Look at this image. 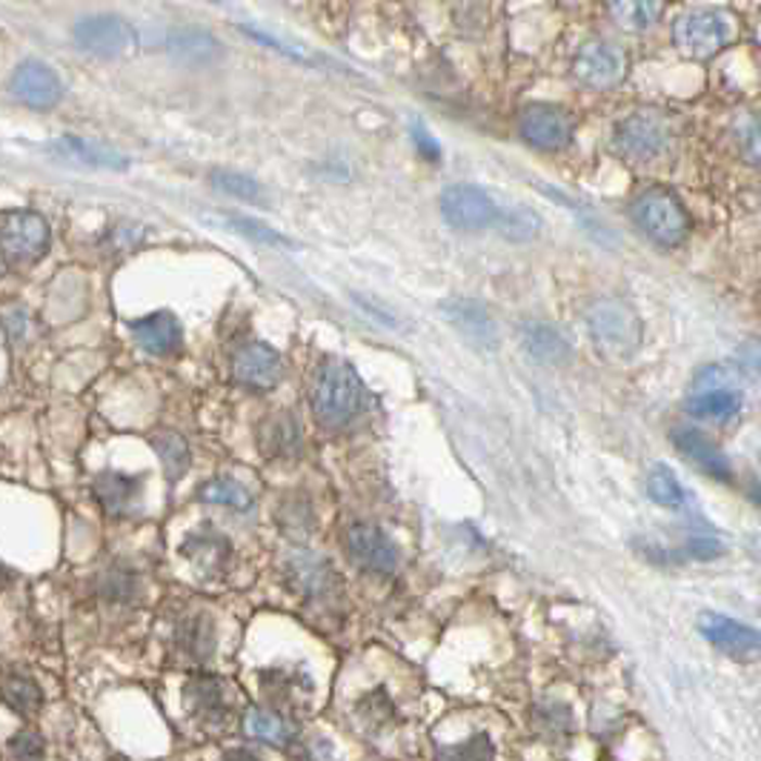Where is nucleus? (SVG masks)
<instances>
[{
  "label": "nucleus",
  "instance_id": "1",
  "mask_svg": "<svg viewBox=\"0 0 761 761\" xmlns=\"http://www.w3.org/2000/svg\"><path fill=\"white\" fill-rule=\"evenodd\" d=\"M361 380L344 358H326L312 387V413L324 429H341L361 410Z\"/></svg>",
  "mask_w": 761,
  "mask_h": 761
},
{
  "label": "nucleus",
  "instance_id": "2",
  "mask_svg": "<svg viewBox=\"0 0 761 761\" xmlns=\"http://www.w3.org/2000/svg\"><path fill=\"white\" fill-rule=\"evenodd\" d=\"M736 33V21L727 9L696 7L675 17L673 40L679 52L696 61L719 55Z\"/></svg>",
  "mask_w": 761,
  "mask_h": 761
},
{
  "label": "nucleus",
  "instance_id": "3",
  "mask_svg": "<svg viewBox=\"0 0 761 761\" xmlns=\"http://www.w3.org/2000/svg\"><path fill=\"white\" fill-rule=\"evenodd\" d=\"M633 221L658 246H679L691 235V215L682 201L658 186L644 190L633 201Z\"/></svg>",
  "mask_w": 761,
  "mask_h": 761
},
{
  "label": "nucleus",
  "instance_id": "4",
  "mask_svg": "<svg viewBox=\"0 0 761 761\" xmlns=\"http://www.w3.org/2000/svg\"><path fill=\"white\" fill-rule=\"evenodd\" d=\"M52 230L49 221L33 209H15L0 215V255L9 267L26 270L49 253Z\"/></svg>",
  "mask_w": 761,
  "mask_h": 761
},
{
  "label": "nucleus",
  "instance_id": "5",
  "mask_svg": "<svg viewBox=\"0 0 761 761\" xmlns=\"http://www.w3.org/2000/svg\"><path fill=\"white\" fill-rule=\"evenodd\" d=\"M588 330L604 356L627 358L642 344V324L635 312L621 301L602 298L588 310Z\"/></svg>",
  "mask_w": 761,
  "mask_h": 761
},
{
  "label": "nucleus",
  "instance_id": "6",
  "mask_svg": "<svg viewBox=\"0 0 761 761\" xmlns=\"http://www.w3.org/2000/svg\"><path fill=\"white\" fill-rule=\"evenodd\" d=\"M741 407H745V392L733 380V375L727 370H719V366H707L705 373L698 375L696 384H693L691 401H687V410L696 418L715 421V424L736 421Z\"/></svg>",
  "mask_w": 761,
  "mask_h": 761
},
{
  "label": "nucleus",
  "instance_id": "7",
  "mask_svg": "<svg viewBox=\"0 0 761 761\" xmlns=\"http://www.w3.org/2000/svg\"><path fill=\"white\" fill-rule=\"evenodd\" d=\"M612 143L624 158L656 160L673 146V127L658 112H635L616 127Z\"/></svg>",
  "mask_w": 761,
  "mask_h": 761
},
{
  "label": "nucleus",
  "instance_id": "8",
  "mask_svg": "<svg viewBox=\"0 0 761 761\" xmlns=\"http://www.w3.org/2000/svg\"><path fill=\"white\" fill-rule=\"evenodd\" d=\"M441 212L447 223L461 232H481L487 227H495L499 218V204L490 192L473 183H452L441 195Z\"/></svg>",
  "mask_w": 761,
  "mask_h": 761
},
{
  "label": "nucleus",
  "instance_id": "9",
  "mask_svg": "<svg viewBox=\"0 0 761 761\" xmlns=\"http://www.w3.org/2000/svg\"><path fill=\"white\" fill-rule=\"evenodd\" d=\"M72 38L83 52L98 57H124L138 47V33L118 15L80 17L72 29Z\"/></svg>",
  "mask_w": 761,
  "mask_h": 761
},
{
  "label": "nucleus",
  "instance_id": "10",
  "mask_svg": "<svg viewBox=\"0 0 761 761\" xmlns=\"http://www.w3.org/2000/svg\"><path fill=\"white\" fill-rule=\"evenodd\" d=\"M624 52L610 40H588L581 43V49L576 52L572 61V72L576 78L590 89H610L624 78Z\"/></svg>",
  "mask_w": 761,
  "mask_h": 761
},
{
  "label": "nucleus",
  "instance_id": "11",
  "mask_svg": "<svg viewBox=\"0 0 761 761\" xmlns=\"http://www.w3.org/2000/svg\"><path fill=\"white\" fill-rule=\"evenodd\" d=\"M9 92H12L15 101L33 106V109H52L64 98V83H61V78H57V72L52 66L29 57V61H24L12 72Z\"/></svg>",
  "mask_w": 761,
  "mask_h": 761
},
{
  "label": "nucleus",
  "instance_id": "12",
  "mask_svg": "<svg viewBox=\"0 0 761 761\" xmlns=\"http://www.w3.org/2000/svg\"><path fill=\"white\" fill-rule=\"evenodd\" d=\"M518 132L536 150H564L572 141V120L553 104H532L521 112Z\"/></svg>",
  "mask_w": 761,
  "mask_h": 761
},
{
  "label": "nucleus",
  "instance_id": "13",
  "mask_svg": "<svg viewBox=\"0 0 761 761\" xmlns=\"http://www.w3.org/2000/svg\"><path fill=\"white\" fill-rule=\"evenodd\" d=\"M347 550L366 570L392 572L398 567L396 541L373 524H352L347 532Z\"/></svg>",
  "mask_w": 761,
  "mask_h": 761
},
{
  "label": "nucleus",
  "instance_id": "14",
  "mask_svg": "<svg viewBox=\"0 0 761 761\" xmlns=\"http://www.w3.org/2000/svg\"><path fill=\"white\" fill-rule=\"evenodd\" d=\"M281 356L261 341H249L232 361L235 380L249 389H272L281 380Z\"/></svg>",
  "mask_w": 761,
  "mask_h": 761
},
{
  "label": "nucleus",
  "instance_id": "15",
  "mask_svg": "<svg viewBox=\"0 0 761 761\" xmlns=\"http://www.w3.org/2000/svg\"><path fill=\"white\" fill-rule=\"evenodd\" d=\"M698 630L705 635L707 642L715 644L719 650L730 653L736 658H747L759 653V633L753 627L738 624V621L727 619V616H719V612H705L698 619Z\"/></svg>",
  "mask_w": 761,
  "mask_h": 761
},
{
  "label": "nucleus",
  "instance_id": "16",
  "mask_svg": "<svg viewBox=\"0 0 761 761\" xmlns=\"http://www.w3.org/2000/svg\"><path fill=\"white\" fill-rule=\"evenodd\" d=\"M129 330L138 347L150 356H172L183 344L181 321L172 312H152L146 318H138L129 324Z\"/></svg>",
  "mask_w": 761,
  "mask_h": 761
},
{
  "label": "nucleus",
  "instance_id": "17",
  "mask_svg": "<svg viewBox=\"0 0 761 761\" xmlns=\"http://www.w3.org/2000/svg\"><path fill=\"white\" fill-rule=\"evenodd\" d=\"M673 441L684 459H691L693 464L710 478H715V481H730V478H733L727 455H724L710 438H705V433H698V429L691 427H679L673 429Z\"/></svg>",
  "mask_w": 761,
  "mask_h": 761
},
{
  "label": "nucleus",
  "instance_id": "18",
  "mask_svg": "<svg viewBox=\"0 0 761 761\" xmlns=\"http://www.w3.org/2000/svg\"><path fill=\"white\" fill-rule=\"evenodd\" d=\"M167 55L183 66H209L223 55L221 40L204 29H172L164 40Z\"/></svg>",
  "mask_w": 761,
  "mask_h": 761
},
{
  "label": "nucleus",
  "instance_id": "19",
  "mask_svg": "<svg viewBox=\"0 0 761 761\" xmlns=\"http://www.w3.org/2000/svg\"><path fill=\"white\" fill-rule=\"evenodd\" d=\"M49 152H57L61 158L80 160V164H87V167H95V169H112V172H124V169H129L127 155L109 150V146H104V143L87 141V138H78V136L57 138L55 143H49Z\"/></svg>",
  "mask_w": 761,
  "mask_h": 761
},
{
  "label": "nucleus",
  "instance_id": "20",
  "mask_svg": "<svg viewBox=\"0 0 761 761\" xmlns=\"http://www.w3.org/2000/svg\"><path fill=\"white\" fill-rule=\"evenodd\" d=\"M143 490V481L136 476H124V473H101L92 481V492H95L98 504L104 507L109 516H127L129 510L136 507L138 495Z\"/></svg>",
  "mask_w": 761,
  "mask_h": 761
},
{
  "label": "nucleus",
  "instance_id": "21",
  "mask_svg": "<svg viewBox=\"0 0 761 761\" xmlns=\"http://www.w3.org/2000/svg\"><path fill=\"white\" fill-rule=\"evenodd\" d=\"M444 312L450 315L452 324L464 333V338H469L478 347L492 349L499 344V335H495V326H492V318L485 310V304L473 301V298H455V301L447 304Z\"/></svg>",
  "mask_w": 761,
  "mask_h": 761
},
{
  "label": "nucleus",
  "instance_id": "22",
  "mask_svg": "<svg viewBox=\"0 0 761 761\" xmlns=\"http://www.w3.org/2000/svg\"><path fill=\"white\" fill-rule=\"evenodd\" d=\"M186 707L190 713L204 724H223L227 722V696H223V687L218 679L212 675H195L190 684H186Z\"/></svg>",
  "mask_w": 761,
  "mask_h": 761
},
{
  "label": "nucleus",
  "instance_id": "23",
  "mask_svg": "<svg viewBox=\"0 0 761 761\" xmlns=\"http://www.w3.org/2000/svg\"><path fill=\"white\" fill-rule=\"evenodd\" d=\"M289 572H293V581L301 588L304 595L310 598H318V595L330 593V584H333V567L318 558L312 553H301L295 555L289 562Z\"/></svg>",
  "mask_w": 761,
  "mask_h": 761
},
{
  "label": "nucleus",
  "instance_id": "24",
  "mask_svg": "<svg viewBox=\"0 0 761 761\" xmlns=\"http://www.w3.org/2000/svg\"><path fill=\"white\" fill-rule=\"evenodd\" d=\"M246 733L272 747L293 745V738L298 736V730H295V724L289 719L270 713V710H249L246 713Z\"/></svg>",
  "mask_w": 761,
  "mask_h": 761
},
{
  "label": "nucleus",
  "instance_id": "25",
  "mask_svg": "<svg viewBox=\"0 0 761 761\" xmlns=\"http://www.w3.org/2000/svg\"><path fill=\"white\" fill-rule=\"evenodd\" d=\"M178 647L190 658H195V661H204V658L212 656V621H209L207 616H190V619H183L181 627H178Z\"/></svg>",
  "mask_w": 761,
  "mask_h": 761
},
{
  "label": "nucleus",
  "instance_id": "26",
  "mask_svg": "<svg viewBox=\"0 0 761 761\" xmlns=\"http://www.w3.org/2000/svg\"><path fill=\"white\" fill-rule=\"evenodd\" d=\"M263 450L270 452L272 459H289V455H298L301 450V433H298V424L289 415H278L272 418L267 427H263L261 436Z\"/></svg>",
  "mask_w": 761,
  "mask_h": 761
},
{
  "label": "nucleus",
  "instance_id": "27",
  "mask_svg": "<svg viewBox=\"0 0 761 761\" xmlns=\"http://www.w3.org/2000/svg\"><path fill=\"white\" fill-rule=\"evenodd\" d=\"M524 347L530 349L532 358L547 361V364H558L567 358L570 347L564 341V335L547 324H530L524 330Z\"/></svg>",
  "mask_w": 761,
  "mask_h": 761
},
{
  "label": "nucleus",
  "instance_id": "28",
  "mask_svg": "<svg viewBox=\"0 0 761 761\" xmlns=\"http://www.w3.org/2000/svg\"><path fill=\"white\" fill-rule=\"evenodd\" d=\"M201 501L227 510H238V513H249L255 507L253 492L246 490L244 485H238V481H232V478H212V481H207V485L201 487Z\"/></svg>",
  "mask_w": 761,
  "mask_h": 761
},
{
  "label": "nucleus",
  "instance_id": "29",
  "mask_svg": "<svg viewBox=\"0 0 761 761\" xmlns=\"http://www.w3.org/2000/svg\"><path fill=\"white\" fill-rule=\"evenodd\" d=\"M495 227H499L501 238L516 241V244H524V241H532L541 232V218L532 209L521 207H499V218H495Z\"/></svg>",
  "mask_w": 761,
  "mask_h": 761
},
{
  "label": "nucleus",
  "instance_id": "30",
  "mask_svg": "<svg viewBox=\"0 0 761 761\" xmlns=\"http://www.w3.org/2000/svg\"><path fill=\"white\" fill-rule=\"evenodd\" d=\"M0 698H3L15 713L29 715L38 710L40 698L43 696H40V687L29 679V675L9 673L3 675V682H0Z\"/></svg>",
  "mask_w": 761,
  "mask_h": 761
},
{
  "label": "nucleus",
  "instance_id": "31",
  "mask_svg": "<svg viewBox=\"0 0 761 761\" xmlns=\"http://www.w3.org/2000/svg\"><path fill=\"white\" fill-rule=\"evenodd\" d=\"M152 444H155V452L160 455V464L167 469V478L175 485V481L190 469V447H186V441H183L178 433H158Z\"/></svg>",
  "mask_w": 761,
  "mask_h": 761
},
{
  "label": "nucleus",
  "instance_id": "32",
  "mask_svg": "<svg viewBox=\"0 0 761 761\" xmlns=\"http://www.w3.org/2000/svg\"><path fill=\"white\" fill-rule=\"evenodd\" d=\"M183 553L190 555L195 564H201L204 570H218L223 558L230 555V544H227L221 536L198 532V536H192V539L183 544Z\"/></svg>",
  "mask_w": 761,
  "mask_h": 761
},
{
  "label": "nucleus",
  "instance_id": "33",
  "mask_svg": "<svg viewBox=\"0 0 761 761\" xmlns=\"http://www.w3.org/2000/svg\"><path fill=\"white\" fill-rule=\"evenodd\" d=\"M665 7L658 3H642V0H630V3H612L610 15L619 21V26L630 29V33H644L661 17Z\"/></svg>",
  "mask_w": 761,
  "mask_h": 761
},
{
  "label": "nucleus",
  "instance_id": "34",
  "mask_svg": "<svg viewBox=\"0 0 761 761\" xmlns=\"http://www.w3.org/2000/svg\"><path fill=\"white\" fill-rule=\"evenodd\" d=\"M647 492L656 501L658 507L665 510H679L684 504V490L679 485V478L673 476V469H667L665 464H656L647 478Z\"/></svg>",
  "mask_w": 761,
  "mask_h": 761
},
{
  "label": "nucleus",
  "instance_id": "35",
  "mask_svg": "<svg viewBox=\"0 0 761 761\" xmlns=\"http://www.w3.org/2000/svg\"><path fill=\"white\" fill-rule=\"evenodd\" d=\"M212 221L227 223L232 232H238V235H246V238L258 241V244L289 246V238H286V235L275 232L272 227H267V223L255 221V218H246V215H218V218H212Z\"/></svg>",
  "mask_w": 761,
  "mask_h": 761
},
{
  "label": "nucleus",
  "instance_id": "36",
  "mask_svg": "<svg viewBox=\"0 0 761 761\" xmlns=\"http://www.w3.org/2000/svg\"><path fill=\"white\" fill-rule=\"evenodd\" d=\"M212 186L215 190H221L223 195H230V198H238V201H261L263 198L261 183L244 172H232V169H215Z\"/></svg>",
  "mask_w": 761,
  "mask_h": 761
},
{
  "label": "nucleus",
  "instance_id": "37",
  "mask_svg": "<svg viewBox=\"0 0 761 761\" xmlns=\"http://www.w3.org/2000/svg\"><path fill=\"white\" fill-rule=\"evenodd\" d=\"M495 756V747H492V738L487 733H478V736L461 741V745H450L438 750V761H492Z\"/></svg>",
  "mask_w": 761,
  "mask_h": 761
},
{
  "label": "nucleus",
  "instance_id": "38",
  "mask_svg": "<svg viewBox=\"0 0 761 761\" xmlns=\"http://www.w3.org/2000/svg\"><path fill=\"white\" fill-rule=\"evenodd\" d=\"M570 710L564 705H544L536 710V727L541 730V736L547 741H558L570 733Z\"/></svg>",
  "mask_w": 761,
  "mask_h": 761
},
{
  "label": "nucleus",
  "instance_id": "39",
  "mask_svg": "<svg viewBox=\"0 0 761 761\" xmlns=\"http://www.w3.org/2000/svg\"><path fill=\"white\" fill-rule=\"evenodd\" d=\"M98 590H101V595L109 598V602H129V598L136 595V579H132L127 570H109L101 576Z\"/></svg>",
  "mask_w": 761,
  "mask_h": 761
},
{
  "label": "nucleus",
  "instance_id": "40",
  "mask_svg": "<svg viewBox=\"0 0 761 761\" xmlns=\"http://www.w3.org/2000/svg\"><path fill=\"white\" fill-rule=\"evenodd\" d=\"M410 136H413V143L421 158L429 160V164H438V160H441V143L433 138V132H429L421 120H413V124H410Z\"/></svg>",
  "mask_w": 761,
  "mask_h": 761
},
{
  "label": "nucleus",
  "instance_id": "41",
  "mask_svg": "<svg viewBox=\"0 0 761 761\" xmlns=\"http://www.w3.org/2000/svg\"><path fill=\"white\" fill-rule=\"evenodd\" d=\"M724 553L722 541L713 539V536H693L687 544H684V553L687 558H698V562H707V558H719Z\"/></svg>",
  "mask_w": 761,
  "mask_h": 761
},
{
  "label": "nucleus",
  "instance_id": "42",
  "mask_svg": "<svg viewBox=\"0 0 761 761\" xmlns=\"http://www.w3.org/2000/svg\"><path fill=\"white\" fill-rule=\"evenodd\" d=\"M12 753L24 761H38L43 756V741H40L38 733H17L12 738Z\"/></svg>",
  "mask_w": 761,
  "mask_h": 761
},
{
  "label": "nucleus",
  "instance_id": "43",
  "mask_svg": "<svg viewBox=\"0 0 761 761\" xmlns=\"http://www.w3.org/2000/svg\"><path fill=\"white\" fill-rule=\"evenodd\" d=\"M7 330L15 341H24L26 335V310H12L7 315Z\"/></svg>",
  "mask_w": 761,
  "mask_h": 761
},
{
  "label": "nucleus",
  "instance_id": "44",
  "mask_svg": "<svg viewBox=\"0 0 761 761\" xmlns=\"http://www.w3.org/2000/svg\"><path fill=\"white\" fill-rule=\"evenodd\" d=\"M223 761H258L253 753H246V750H232V753H227V759Z\"/></svg>",
  "mask_w": 761,
  "mask_h": 761
}]
</instances>
